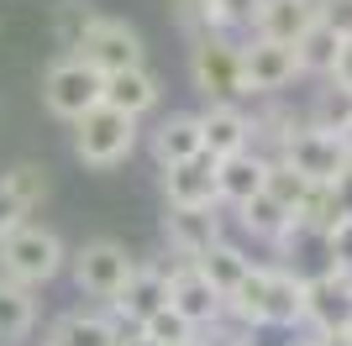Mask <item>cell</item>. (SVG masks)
Segmentation results:
<instances>
[{"instance_id": "35", "label": "cell", "mask_w": 352, "mask_h": 346, "mask_svg": "<svg viewBox=\"0 0 352 346\" xmlns=\"http://www.w3.org/2000/svg\"><path fill=\"white\" fill-rule=\"evenodd\" d=\"M321 21L337 37H352V0H321Z\"/></svg>"}, {"instance_id": "26", "label": "cell", "mask_w": 352, "mask_h": 346, "mask_svg": "<svg viewBox=\"0 0 352 346\" xmlns=\"http://www.w3.org/2000/svg\"><path fill=\"white\" fill-rule=\"evenodd\" d=\"M305 126H321V131H337L342 137L352 126V89H342L337 79H321V89L305 105Z\"/></svg>"}, {"instance_id": "29", "label": "cell", "mask_w": 352, "mask_h": 346, "mask_svg": "<svg viewBox=\"0 0 352 346\" xmlns=\"http://www.w3.org/2000/svg\"><path fill=\"white\" fill-rule=\"evenodd\" d=\"M268 194H274L289 216H300V205H305V194H310V178H305V173H294L289 163L274 158V163H268Z\"/></svg>"}, {"instance_id": "2", "label": "cell", "mask_w": 352, "mask_h": 346, "mask_svg": "<svg viewBox=\"0 0 352 346\" xmlns=\"http://www.w3.org/2000/svg\"><path fill=\"white\" fill-rule=\"evenodd\" d=\"M137 142H142V121L126 111H116V105H95L89 115H79L74 121V158L85 163V168H121V163L137 152Z\"/></svg>"}, {"instance_id": "23", "label": "cell", "mask_w": 352, "mask_h": 346, "mask_svg": "<svg viewBox=\"0 0 352 346\" xmlns=\"http://www.w3.org/2000/svg\"><path fill=\"white\" fill-rule=\"evenodd\" d=\"M195 268H200V273H206L210 284H216V294L226 299V294H232V288L242 284V278H248L252 268H258V262H252L248 252H242V246L232 242V236H221V242L210 246L206 257H195Z\"/></svg>"}, {"instance_id": "38", "label": "cell", "mask_w": 352, "mask_h": 346, "mask_svg": "<svg viewBox=\"0 0 352 346\" xmlns=\"http://www.w3.org/2000/svg\"><path fill=\"white\" fill-rule=\"evenodd\" d=\"M279 346H316V331H300L294 341H279Z\"/></svg>"}, {"instance_id": "27", "label": "cell", "mask_w": 352, "mask_h": 346, "mask_svg": "<svg viewBox=\"0 0 352 346\" xmlns=\"http://www.w3.org/2000/svg\"><path fill=\"white\" fill-rule=\"evenodd\" d=\"M342 216H352L347 210V194H342V184H310L305 205H300V216H294V226L300 231H331Z\"/></svg>"}, {"instance_id": "20", "label": "cell", "mask_w": 352, "mask_h": 346, "mask_svg": "<svg viewBox=\"0 0 352 346\" xmlns=\"http://www.w3.org/2000/svg\"><path fill=\"white\" fill-rule=\"evenodd\" d=\"M232 216H236V231H248L252 242L274 246V252H279V246H284V236L294 231V216L284 210L279 200H274V194H268V189H263V194H252L248 205H236Z\"/></svg>"}, {"instance_id": "5", "label": "cell", "mask_w": 352, "mask_h": 346, "mask_svg": "<svg viewBox=\"0 0 352 346\" xmlns=\"http://www.w3.org/2000/svg\"><path fill=\"white\" fill-rule=\"evenodd\" d=\"M69 268H74V284H79V294H89V299L111 304L126 288V278H132L137 257L126 252L121 242H111V236H95V242H85L79 252H69Z\"/></svg>"}, {"instance_id": "10", "label": "cell", "mask_w": 352, "mask_h": 346, "mask_svg": "<svg viewBox=\"0 0 352 346\" xmlns=\"http://www.w3.org/2000/svg\"><path fill=\"white\" fill-rule=\"evenodd\" d=\"M163 304H168V262H142L137 257L126 288H121L111 304H100V310L116 320V325H142L147 315H158Z\"/></svg>"}, {"instance_id": "4", "label": "cell", "mask_w": 352, "mask_h": 346, "mask_svg": "<svg viewBox=\"0 0 352 346\" xmlns=\"http://www.w3.org/2000/svg\"><path fill=\"white\" fill-rule=\"evenodd\" d=\"M100 100H105V73L95 69V63H85L79 53L47 63V73H43V105L58 115V121H79V115H89Z\"/></svg>"}, {"instance_id": "25", "label": "cell", "mask_w": 352, "mask_h": 346, "mask_svg": "<svg viewBox=\"0 0 352 346\" xmlns=\"http://www.w3.org/2000/svg\"><path fill=\"white\" fill-rule=\"evenodd\" d=\"M347 37H337V32L326 27V21H316V27L294 43V58H300V73L305 79H331V69H337V53Z\"/></svg>"}, {"instance_id": "16", "label": "cell", "mask_w": 352, "mask_h": 346, "mask_svg": "<svg viewBox=\"0 0 352 346\" xmlns=\"http://www.w3.org/2000/svg\"><path fill=\"white\" fill-rule=\"evenodd\" d=\"M147 147H153V163L158 168H174V163L206 152V137H200V111H168L158 126L147 131Z\"/></svg>"}, {"instance_id": "1", "label": "cell", "mask_w": 352, "mask_h": 346, "mask_svg": "<svg viewBox=\"0 0 352 346\" xmlns=\"http://www.w3.org/2000/svg\"><path fill=\"white\" fill-rule=\"evenodd\" d=\"M190 84L206 105H248L242 84V37L232 32H206L190 37Z\"/></svg>"}, {"instance_id": "8", "label": "cell", "mask_w": 352, "mask_h": 346, "mask_svg": "<svg viewBox=\"0 0 352 346\" xmlns=\"http://www.w3.org/2000/svg\"><path fill=\"white\" fill-rule=\"evenodd\" d=\"M168 304L190 320L195 331H216L226 320V299L216 294V284L190 257H168Z\"/></svg>"}, {"instance_id": "17", "label": "cell", "mask_w": 352, "mask_h": 346, "mask_svg": "<svg viewBox=\"0 0 352 346\" xmlns=\"http://www.w3.org/2000/svg\"><path fill=\"white\" fill-rule=\"evenodd\" d=\"M268 152H258V147H248V152H232V158H221V168H216V194H221V205H248L252 194H263L268 189Z\"/></svg>"}, {"instance_id": "3", "label": "cell", "mask_w": 352, "mask_h": 346, "mask_svg": "<svg viewBox=\"0 0 352 346\" xmlns=\"http://www.w3.org/2000/svg\"><path fill=\"white\" fill-rule=\"evenodd\" d=\"M63 268H69V246H63L58 231L47 226H16L11 236H0V273L16 278V284H47V278H58Z\"/></svg>"}, {"instance_id": "32", "label": "cell", "mask_w": 352, "mask_h": 346, "mask_svg": "<svg viewBox=\"0 0 352 346\" xmlns=\"http://www.w3.org/2000/svg\"><path fill=\"white\" fill-rule=\"evenodd\" d=\"M326 268L352 273V216H342L337 226L326 231Z\"/></svg>"}, {"instance_id": "13", "label": "cell", "mask_w": 352, "mask_h": 346, "mask_svg": "<svg viewBox=\"0 0 352 346\" xmlns=\"http://www.w3.org/2000/svg\"><path fill=\"white\" fill-rule=\"evenodd\" d=\"M263 331H305V273L263 262Z\"/></svg>"}, {"instance_id": "18", "label": "cell", "mask_w": 352, "mask_h": 346, "mask_svg": "<svg viewBox=\"0 0 352 346\" xmlns=\"http://www.w3.org/2000/svg\"><path fill=\"white\" fill-rule=\"evenodd\" d=\"M200 137L210 158H232L252 147V115L248 105H200Z\"/></svg>"}, {"instance_id": "28", "label": "cell", "mask_w": 352, "mask_h": 346, "mask_svg": "<svg viewBox=\"0 0 352 346\" xmlns=\"http://www.w3.org/2000/svg\"><path fill=\"white\" fill-rule=\"evenodd\" d=\"M137 331H142V341H147V346H184V341H195V336H200L190 320L174 310V304H163L158 315H147Z\"/></svg>"}, {"instance_id": "14", "label": "cell", "mask_w": 352, "mask_h": 346, "mask_svg": "<svg viewBox=\"0 0 352 346\" xmlns=\"http://www.w3.org/2000/svg\"><path fill=\"white\" fill-rule=\"evenodd\" d=\"M216 168H221V158H210V152H195V158L174 163V168H158V173H163V205H174V210L221 205V194H216Z\"/></svg>"}, {"instance_id": "6", "label": "cell", "mask_w": 352, "mask_h": 346, "mask_svg": "<svg viewBox=\"0 0 352 346\" xmlns=\"http://www.w3.org/2000/svg\"><path fill=\"white\" fill-rule=\"evenodd\" d=\"M300 73V58L289 43H268V37H242V84L248 100H279Z\"/></svg>"}, {"instance_id": "30", "label": "cell", "mask_w": 352, "mask_h": 346, "mask_svg": "<svg viewBox=\"0 0 352 346\" xmlns=\"http://www.w3.org/2000/svg\"><path fill=\"white\" fill-rule=\"evenodd\" d=\"M0 178H6V189H11L16 200L27 205V210H37V205L47 200V189H53V184H47V168H43V163H16V168L0 173Z\"/></svg>"}, {"instance_id": "33", "label": "cell", "mask_w": 352, "mask_h": 346, "mask_svg": "<svg viewBox=\"0 0 352 346\" xmlns=\"http://www.w3.org/2000/svg\"><path fill=\"white\" fill-rule=\"evenodd\" d=\"M252 11H258V0H216V16L232 37L236 32H252Z\"/></svg>"}, {"instance_id": "37", "label": "cell", "mask_w": 352, "mask_h": 346, "mask_svg": "<svg viewBox=\"0 0 352 346\" xmlns=\"http://www.w3.org/2000/svg\"><path fill=\"white\" fill-rule=\"evenodd\" d=\"M316 346H352V331H337V336H316Z\"/></svg>"}, {"instance_id": "31", "label": "cell", "mask_w": 352, "mask_h": 346, "mask_svg": "<svg viewBox=\"0 0 352 346\" xmlns=\"http://www.w3.org/2000/svg\"><path fill=\"white\" fill-rule=\"evenodd\" d=\"M174 21L184 37H206V32H226L216 16V0H174Z\"/></svg>"}, {"instance_id": "7", "label": "cell", "mask_w": 352, "mask_h": 346, "mask_svg": "<svg viewBox=\"0 0 352 346\" xmlns=\"http://www.w3.org/2000/svg\"><path fill=\"white\" fill-rule=\"evenodd\" d=\"M279 163H289L294 173H305L310 184H342L347 168H352L342 137L337 131H321V126H300L289 142L279 147Z\"/></svg>"}, {"instance_id": "15", "label": "cell", "mask_w": 352, "mask_h": 346, "mask_svg": "<svg viewBox=\"0 0 352 346\" xmlns=\"http://www.w3.org/2000/svg\"><path fill=\"white\" fill-rule=\"evenodd\" d=\"M321 21V0H258L248 37H268V43H300L310 27Z\"/></svg>"}, {"instance_id": "24", "label": "cell", "mask_w": 352, "mask_h": 346, "mask_svg": "<svg viewBox=\"0 0 352 346\" xmlns=\"http://www.w3.org/2000/svg\"><path fill=\"white\" fill-rule=\"evenodd\" d=\"M95 21H100V5H95V0H58V5H53V43L63 47V58L85 47Z\"/></svg>"}, {"instance_id": "9", "label": "cell", "mask_w": 352, "mask_h": 346, "mask_svg": "<svg viewBox=\"0 0 352 346\" xmlns=\"http://www.w3.org/2000/svg\"><path fill=\"white\" fill-rule=\"evenodd\" d=\"M305 331L316 336L352 331V273H337V268L305 273Z\"/></svg>"}, {"instance_id": "11", "label": "cell", "mask_w": 352, "mask_h": 346, "mask_svg": "<svg viewBox=\"0 0 352 346\" xmlns=\"http://www.w3.org/2000/svg\"><path fill=\"white\" fill-rule=\"evenodd\" d=\"M79 58L95 63L100 73H121V69L147 63V47H142V32H137L132 21H121V16H100L95 32L85 37V47H79Z\"/></svg>"}, {"instance_id": "39", "label": "cell", "mask_w": 352, "mask_h": 346, "mask_svg": "<svg viewBox=\"0 0 352 346\" xmlns=\"http://www.w3.org/2000/svg\"><path fill=\"white\" fill-rule=\"evenodd\" d=\"M184 346H216V341H210V336L200 331V336H195V341H184Z\"/></svg>"}, {"instance_id": "21", "label": "cell", "mask_w": 352, "mask_h": 346, "mask_svg": "<svg viewBox=\"0 0 352 346\" xmlns=\"http://www.w3.org/2000/svg\"><path fill=\"white\" fill-rule=\"evenodd\" d=\"M37 325V299L27 284L0 273V346H21Z\"/></svg>"}, {"instance_id": "36", "label": "cell", "mask_w": 352, "mask_h": 346, "mask_svg": "<svg viewBox=\"0 0 352 346\" xmlns=\"http://www.w3.org/2000/svg\"><path fill=\"white\" fill-rule=\"evenodd\" d=\"M331 79H337L342 89H352V37L342 43V53H337V69H331Z\"/></svg>"}, {"instance_id": "12", "label": "cell", "mask_w": 352, "mask_h": 346, "mask_svg": "<svg viewBox=\"0 0 352 346\" xmlns=\"http://www.w3.org/2000/svg\"><path fill=\"white\" fill-rule=\"evenodd\" d=\"M226 236L221 226V205H195V210H163V242H168V257H206L210 246Z\"/></svg>"}, {"instance_id": "22", "label": "cell", "mask_w": 352, "mask_h": 346, "mask_svg": "<svg viewBox=\"0 0 352 346\" xmlns=\"http://www.w3.org/2000/svg\"><path fill=\"white\" fill-rule=\"evenodd\" d=\"M43 346H116V325L105 310H74V315L53 320Z\"/></svg>"}, {"instance_id": "34", "label": "cell", "mask_w": 352, "mask_h": 346, "mask_svg": "<svg viewBox=\"0 0 352 346\" xmlns=\"http://www.w3.org/2000/svg\"><path fill=\"white\" fill-rule=\"evenodd\" d=\"M27 216H32V210L16 200L11 189H6V178H0V236H11L16 226H27Z\"/></svg>"}, {"instance_id": "19", "label": "cell", "mask_w": 352, "mask_h": 346, "mask_svg": "<svg viewBox=\"0 0 352 346\" xmlns=\"http://www.w3.org/2000/svg\"><path fill=\"white\" fill-rule=\"evenodd\" d=\"M163 100V79L147 63H137V69H121V73H105V105H116V111L137 115L142 121L147 111H158Z\"/></svg>"}]
</instances>
